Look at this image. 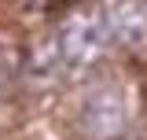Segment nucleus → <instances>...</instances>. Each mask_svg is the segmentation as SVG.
I'll return each mask as SVG.
<instances>
[{"instance_id":"1","label":"nucleus","mask_w":147,"mask_h":140,"mask_svg":"<svg viewBox=\"0 0 147 140\" xmlns=\"http://www.w3.org/2000/svg\"><path fill=\"white\" fill-rule=\"evenodd\" d=\"M110 44V26L103 11H77L59 33V52L70 70L92 67Z\"/></svg>"},{"instance_id":"2","label":"nucleus","mask_w":147,"mask_h":140,"mask_svg":"<svg viewBox=\"0 0 147 140\" xmlns=\"http://www.w3.org/2000/svg\"><path fill=\"white\" fill-rule=\"evenodd\" d=\"M81 125L85 133L96 140H110L125 129V96L114 85H99L85 100V111H81Z\"/></svg>"},{"instance_id":"3","label":"nucleus","mask_w":147,"mask_h":140,"mask_svg":"<svg viewBox=\"0 0 147 140\" xmlns=\"http://www.w3.org/2000/svg\"><path fill=\"white\" fill-rule=\"evenodd\" d=\"M110 41H118L129 52H147V4L144 0H114L107 11Z\"/></svg>"},{"instance_id":"4","label":"nucleus","mask_w":147,"mask_h":140,"mask_svg":"<svg viewBox=\"0 0 147 140\" xmlns=\"http://www.w3.org/2000/svg\"><path fill=\"white\" fill-rule=\"evenodd\" d=\"M144 4H147V0H144Z\"/></svg>"}]
</instances>
